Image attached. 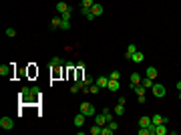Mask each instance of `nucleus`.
Listing matches in <instances>:
<instances>
[{
	"instance_id": "1",
	"label": "nucleus",
	"mask_w": 181,
	"mask_h": 135,
	"mask_svg": "<svg viewBox=\"0 0 181 135\" xmlns=\"http://www.w3.org/2000/svg\"><path fill=\"white\" fill-rule=\"evenodd\" d=\"M20 101H24V103H34V101H38V95H34L32 87H24V89L20 91Z\"/></svg>"
},
{
	"instance_id": "2",
	"label": "nucleus",
	"mask_w": 181,
	"mask_h": 135,
	"mask_svg": "<svg viewBox=\"0 0 181 135\" xmlns=\"http://www.w3.org/2000/svg\"><path fill=\"white\" fill-rule=\"evenodd\" d=\"M80 113H85V115H87V117H90V115H95V105H90V103H80Z\"/></svg>"
},
{
	"instance_id": "3",
	"label": "nucleus",
	"mask_w": 181,
	"mask_h": 135,
	"mask_svg": "<svg viewBox=\"0 0 181 135\" xmlns=\"http://www.w3.org/2000/svg\"><path fill=\"white\" fill-rule=\"evenodd\" d=\"M0 127H2L4 131L14 129V121H12V117H2V119H0Z\"/></svg>"
},
{
	"instance_id": "4",
	"label": "nucleus",
	"mask_w": 181,
	"mask_h": 135,
	"mask_svg": "<svg viewBox=\"0 0 181 135\" xmlns=\"http://www.w3.org/2000/svg\"><path fill=\"white\" fill-rule=\"evenodd\" d=\"M151 93H153L155 97H165V85H161V83H155V85L151 87Z\"/></svg>"
},
{
	"instance_id": "5",
	"label": "nucleus",
	"mask_w": 181,
	"mask_h": 135,
	"mask_svg": "<svg viewBox=\"0 0 181 135\" xmlns=\"http://www.w3.org/2000/svg\"><path fill=\"white\" fill-rule=\"evenodd\" d=\"M12 67H14V63L2 65V67H0V75H2V77H12Z\"/></svg>"
},
{
	"instance_id": "6",
	"label": "nucleus",
	"mask_w": 181,
	"mask_h": 135,
	"mask_svg": "<svg viewBox=\"0 0 181 135\" xmlns=\"http://www.w3.org/2000/svg\"><path fill=\"white\" fill-rule=\"evenodd\" d=\"M85 119H87V115H85V113H79V115H75V119H73L75 127H83V125H85Z\"/></svg>"
},
{
	"instance_id": "7",
	"label": "nucleus",
	"mask_w": 181,
	"mask_h": 135,
	"mask_svg": "<svg viewBox=\"0 0 181 135\" xmlns=\"http://www.w3.org/2000/svg\"><path fill=\"white\" fill-rule=\"evenodd\" d=\"M151 123H153V125H159V123H167V117H163V115H159V113H155V115L151 117Z\"/></svg>"
},
{
	"instance_id": "8",
	"label": "nucleus",
	"mask_w": 181,
	"mask_h": 135,
	"mask_svg": "<svg viewBox=\"0 0 181 135\" xmlns=\"http://www.w3.org/2000/svg\"><path fill=\"white\" fill-rule=\"evenodd\" d=\"M103 10H105V8H103L101 4H99V2H95V4L90 6V12L95 14V18H97V16H101V14H103Z\"/></svg>"
},
{
	"instance_id": "9",
	"label": "nucleus",
	"mask_w": 181,
	"mask_h": 135,
	"mask_svg": "<svg viewBox=\"0 0 181 135\" xmlns=\"http://www.w3.org/2000/svg\"><path fill=\"white\" fill-rule=\"evenodd\" d=\"M70 10V6H68L67 2H57V12L58 14H65V12Z\"/></svg>"
},
{
	"instance_id": "10",
	"label": "nucleus",
	"mask_w": 181,
	"mask_h": 135,
	"mask_svg": "<svg viewBox=\"0 0 181 135\" xmlns=\"http://www.w3.org/2000/svg\"><path fill=\"white\" fill-rule=\"evenodd\" d=\"M119 87H121V85H119V81L109 79V85H107V89L111 91V93H117V91H119Z\"/></svg>"
},
{
	"instance_id": "11",
	"label": "nucleus",
	"mask_w": 181,
	"mask_h": 135,
	"mask_svg": "<svg viewBox=\"0 0 181 135\" xmlns=\"http://www.w3.org/2000/svg\"><path fill=\"white\" fill-rule=\"evenodd\" d=\"M137 51H139V48H137L135 45H129V46H127V53H125V56H127V58L131 61V58H133V55H135Z\"/></svg>"
},
{
	"instance_id": "12",
	"label": "nucleus",
	"mask_w": 181,
	"mask_h": 135,
	"mask_svg": "<svg viewBox=\"0 0 181 135\" xmlns=\"http://www.w3.org/2000/svg\"><path fill=\"white\" fill-rule=\"evenodd\" d=\"M95 83L99 85V89H107V85H109V77H99Z\"/></svg>"
},
{
	"instance_id": "13",
	"label": "nucleus",
	"mask_w": 181,
	"mask_h": 135,
	"mask_svg": "<svg viewBox=\"0 0 181 135\" xmlns=\"http://www.w3.org/2000/svg\"><path fill=\"white\" fill-rule=\"evenodd\" d=\"M60 22H62L60 14H58V16H52V20H50V28H60Z\"/></svg>"
},
{
	"instance_id": "14",
	"label": "nucleus",
	"mask_w": 181,
	"mask_h": 135,
	"mask_svg": "<svg viewBox=\"0 0 181 135\" xmlns=\"http://www.w3.org/2000/svg\"><path fill=\"white\" fill-rule=\"evenodd\" d=\"M165 133H167V127H165V123L155 125V135H165Z\"/></svg>"
},
{
	"instance_id": "15",
	"label": "nucleus",
	"mask_w": 181,
	"mask_h": 135,
	"mask_svg": "<svg viewBox=\"0 0 181 135\" xmlns=\"http://www.w3.org/2000/svg\"><path fill=\"white\" fill-rule=\"evenodd\" d=\"M131 89H135L137 97H141V95H145V93H147V89H145V87H143L141 83H139V85H135V87H131Z\"/></svg>"
},
{
	"instance_id": "16",
	"label": "nucleus",
	"mask_w": 181,
	"mask_h": 135,
	"mask_svg": "<svg viewBox=\"0 0 181 135\" xmlns=\"http://www.w3.org/2000/svg\"><path fill=\"white\" fill-rule=\"evenodd\" d=\"M157 73H159V71L155 67H147V77H149V79L155 81V79H157Z\"/></svg>"
},
{
	"instance_id": "17",
	"label": "nucleus",
	"mask_w": 181,
	"mask_h": 135,
	"mask_svg": "<svg viewBox=\"0 0 181 135\" xmlns=\"http://www.w3.org/2000/svg\"><path fill=\"white\" fill-rule=\"evenodd\" d=\"M149 125H151V117L143 115V117L139 119V127H149Z\"/></svg>"
},
{
	"instance_id": "18",
	"label": "nucleus",
	"mask_w": 181,
	"mask_h": 135,
	"mask_svg": "<svg viewBox=\"0 0 181 135\" xmlns=\"http://www.w3.org/2000/svg\"><path fill=\"white\" fill-rule=\"evenodd\" d=\"M143 58H145V55H143L141 51H137L135 55H133V58H131V61H133V63H143Z\"/></svg>"
},
{
	"instance_id": "19",
	"label": "nucleus",
	"mask_w": 181,
	"mask_h": 135,
	"mask_svg": "<svg viewBox=\"0 0 181 135\" xmlns=\"http://www.w3.org/2000/svg\"><path fill=\"white\" fill-rule=\"evenodd\" d=\"M139 83H141V75H139V73H133V75H131V87H135Z\"/></svg>"
},
{
	"instance_id": "20",
	"label": "nucleus",
	"mask_w": 181,
	"mask_h": 135,
	"mask_svg": "<svg viewBox=\"0 0 181 135\" xmlns=\"http://www.w3.org/2000/svg\"><path fill=\"white\" fill-rule=\"evenodd\" d=\"M141 85H143V87H145V89H151V87H153V85H155V81L153 79H145V81H141Z\"/></svg>"
},
{
	"instance_id": "21",
	"label": "nucleus",
	"mask_w": 181,
	"mask_h": 135,
	"mask_svg": "<svg viewBox=\"0 0 181 135\" xmlns=\"http://www.w3.org/2000/svg\"><path fill=\"white\" fill-rule=\"evenodd\" d=\"M62 65V61L58 58V56H52V61H50V67H60Z\"/></svg>"
},
{
	"instance_id": "22",
	"label": "nucleus",
	"mask_w": 181,
	"mask_h": 135,
	"mask_svg": "<svg viewBox=\"0 0 181 135\" xmlns=\"http://www.w3.org/2000/svg\"><path fill=\"white\" fill-rule=\"evenodd\" d=\"M90 133H93V135H101V125L95 123L93 127H90Z\"/></svg>"
},
{
	"instance_id": "23",
	"label": "nucleus",
	"mask_w": 181,
	"mask_h": 135,
	"mask_svg": "<svg viewBox=\"0 0 181 135\" xmlns=\"http://www.w3.org/2000/svg\"><path fill=\"white\" fill-rule=\"evenodd\" d=\"M109 79H113V81H119V79H121V73H119V71H111Z\"/></svg>"
},
{
	"instance_id": "24",
	"label": "nucleus",
	"mask_w": 181,
	"mask_h": 135,
	"mask_svg": "<svg viewBox=\"0 0 181 135\" xmlns=\"http://www.w3.org/2000/svg\"><path fill=\"white\" fill-rule=\"evenodd\" d=\"M115 113H117V115H123V113H125V105L117 103V107H115Z\"/></svg>"
},
{
	"instance_id": "25",
	"label": "nucleus",
	"mask_w": 181,
	"mask_h": 135,
	"mask_svg": "<svg viewBox=\"0 0 181 135\" xmlns=\"http://www.w3.org/2000/svg\"><path fill=\"white\" fill-rule=\"evenodd\" d=\"M85 87H90V85H93V83H95V79H93V77H89V75H85Z\"/></svg>"
},
{
	"instance_id": "26",
	"label": "nucleus",
	"mask_w": 181,
	"mask_h": 135,
	"mask_svg": "<svg viewBox=\"0 0 181 135\" xmlns=\"http://www.w3.org/2000/svg\"><path fill=\"white\" fill-rule=\"evenodd\" d=\"M95 4V0H83V4H80V8H90Z\"/></svg>"
},
{
	"instance_id": "27",
	"label": "nucleus",
	"mask_w": 181,
	"mask_h": 135,
	"mask_svg": "<svg viewBox=\"0 0 181 135\" xmlns=\"http://www.w3.org/2000/svg\"><path fill=\"white\" fill-rule=\"evenodd\" d=\"M70 28V20H62L60 22V30H68Z\"/></svg>"
},
{
	"instance_id": "28",
	"label": "nucleus",
	"mask_w": 181,
	"mask_h": 135,
	"mask_svg": "<svg viewBox=\"0 0 181 135\" xmlns=\"http://www.w3.org/2000/svg\"><path fill=\"white\" fill-rule=\"evenodd\" d=\"M6 36H8V38L16 36V30H14V28H6Z\"/></svg>"
},
{
	"instance_id": "29",
	"label": "nucleus",
	"mask_w": 181,
	"mask_h": 135,
	"mask_svg": "<svg viewBox=\"0 0 181 135\" xmlns=\"http://www.w3.org/2000/svg\"><path fill=\"white\" fill-rule=\"evenodd\" d=\"M107 125H109V127H111V129H113V131H117V129H119V125L115 123L113 119H111V121H109V123H107Z\"/></svg>"
},
{
	"instance_id": "30",
	"label": "nucleus",
	"mask_w": 181,
	"mask_h": 135,
	"mask_svg": "<svg viewBox=\"0 0 181 135\" xmlns=\"http://www.w3.org/2000/svg\"><path fill=\"white\" fill-rule=\"evenodd\" d=\"M139 135H149V127H141V129H139Z\"/></svg>"
},
{
	"instance_id": "31",
	"label": "nucleus",
	"mask_w": 181,
	"mask_h": 135,
	"mask_svg": "<svg viewBox=\"0 0 181 135\" xmlns=\"http://www.w3.org/2000/svg\"><path fill=\"white\" fill-rule=\"evenodd\" d=\"M60 18H62V20H68V18H70V10L65 12V14H60Z\"/></svg>"
},
{
	"instance_id": "32",
	"label": "nucleus",
	"mask_w": 181,
	"mask_h": 135,
	"mask_svg": "<svg viewBox=\"0 0 181 135\" xmlns=\"http://www.w3.org/2000/svg\"><path fill=\"white\" fill-rule=\"evenodd\" d=\"M175 87H177V91H181V81H177V83H175Z\"/></svg>"
},
{
	"instance_id": "33",
	"label": "nucleus",
	"mask_w": 181,
	"mask_h": 135,
	"mask_svg": "<svg viewBox=\"0 0 181 135\" xmlns=\"http://www.w3.org/2000/svg\"><path fill=\"white\" fill-rule=\"evenodd\" d=\"M179 99H181V91H179Z\"/></svg>"
}]
</instances>
